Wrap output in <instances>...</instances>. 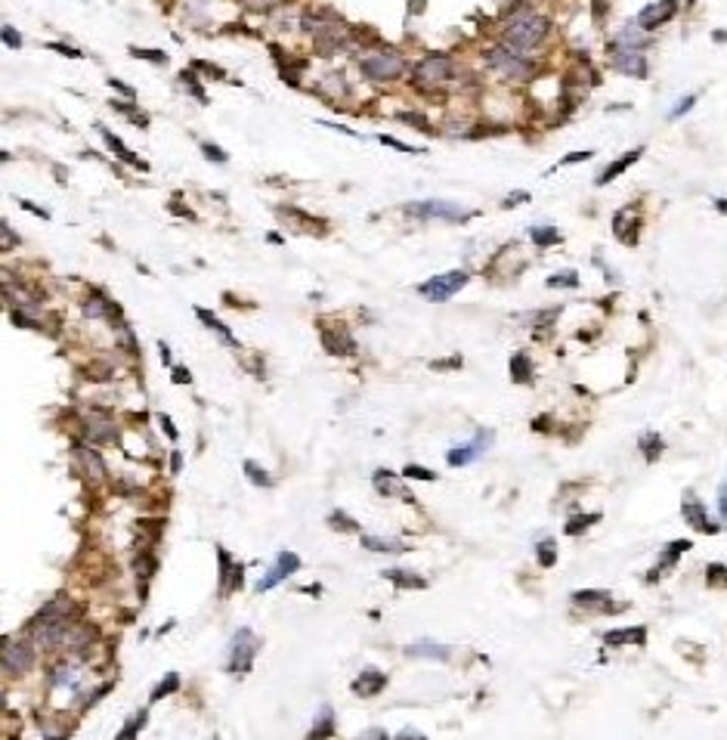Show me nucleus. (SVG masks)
Here are the masks:
<instances>
[{
    "label": "nucleus",
    "instance_id": "61",
    "mask_svg": "<svg viewBox=\"0 0 727 740\" xmlns=\"http://www.w3.org/2000/svg\"><path fill=\"white\" fill-rule=\"evenodd\" d=\"M179 465H183V458H179V453H174L170 456V468H174V474L179 471Z\"/></svg>",
    "mask_w": 727,
    "mask_h": 740
},
{
    "label": "nucleus",
    "instance_id": "47",
    "mask_svg": "<svg viewBox=\"0 0 727 740\" xmlns=\"http://www.w3.org/2000/svg\"><path fill=\"white\" fill-rule=\"evenodd\" d=\"M4 44L10 46V50H19V46H22V37H19V31H15L13 25H4Z\"/></svg>",
    "mask_w": 727,
    "mask_h": 740
},
{
    "label": "nucleus",
    "instance_id": "8",
    "mask_svg": "<svg viewBox=\"0 0 727 740\" xmlns=\"http://www.w3.org/2000/svg\"><path fill=\"white\" fill-rule=\"evenodd\" d=\"M678 10H681V0H656V4H647L644 10L638 13L635 22L644 31H656L659 25H666V22L675 19Z\"/></svg>",
    "mask_w": 727,
    "mask_h": 740
},
{
    "label": "nucleus",
    "instance_id": "53",
    "mask_svg": "<svg viewBox=\"0 0 727 740\" xmlns=\"http://www.w3.org/2000/svg\"><path fill=\"white\" fill-rule=\"evenodd\" d=\"M400 121H405V124H415V130H424V127H427V121L421 118V115H412V112H403V115H400Z\"/></svg>",
    "mask_w": 727,
    "mask_h": 740
},
{
    "label": "nucleus",
    "instance_id": "1",
    "mask_svg": "<svg viewBox=\"0 0 727 740\" xmlns=\"http://www.w3.org/2000/svg\"><path fill=\"white\" fill-rule=\"evenodd\" d=\"M548 31H551V22L545 19V15L523 13L505 28L502 41H505L507 50L520 53V56H529V50H536V46L548 37Z\"/></svg>",
    "mask_w": 727,
    "mask_h": 740
},
{
    "label": "nucleus",
    "instance_id": "63",
    "mask_svg": "<svg viewBox=\"0 0 727 740\" xmlns=\"http://www.w3.org/2000/svg\"><path fill=\"white\" fill-rule=\"evenodd\" d=\"M693 4H697V0H687V4H684V6H693Z\"/></svg>",
    "mask_w": 727,
    "mask_h": 740
},
{
    "label": "nucleus",
    "instance_id": "13",
    "mask_svg": "<svg viewBox=\"0 0 727 740\" xmlns=\"http://www.w3.org/2000/svg\"><path fill=\"white\" fill-rule=\"evenodd\" d=\"M34 644V641H31ZM31 644L28 641H13V644H6V651H4V669L10 675H25L31 663H34V651H31Z\"/></svg>",
    "mask_w": 727,
    "mask_h": 740
},
{
    "label": "nucleus",
    "instance_id": "44",
    "mask_svg": "<svg viewBox=\"0 0 727 740\" xmlns=\"http://www.w3.org/2000/svg\"><path fill=\"white\" fill-rule=\"evenodd\" d=\"M693 106H697V96H693V93H690V96H684L681 103H678L675 108H671V112H669V118H681V115H687Z\"/></svg>",
    "mask_w": 727,
    "mask_h": 740
},
{
    "label": "nucleus",
    "instance_id": "33",
    "mask_svg": "<svg viewBox=\"0 0 727 740\" xmlns=\"http://www.w3.org/2000/svg\"><path fill=\"white\" fill-rule=\"evenodd\" d=\"M195 313H198V319L201 322H208V329H214L217 334H223L226 341H229V344H236V341H232V334H229V329H226V325L220 322V319H217L214 313H210V310H205V307H195Z\"/></svg>",
    "mask_w": 727,
    "mask_h": 740
},
{
    "label": "nucleus",
    "instance_id": "28",
    "mask_svg": "<svg viewBox=\"0 0 727 740\" xmlns=\"http://www.w3.org/2000/svg\"><path fill=\"white\" fill-rule=\"evenodd\" d=\"M87 434L96 443H115V440H118V427H115L112 422H90Z\"/></svg>",
    "mask_w": 727,
    "mask_h": 740
},
{
    "label": "nucleus",
    "instance_id": "14",
    "mask_svg": "<svg viewBox=\"0 0 727 740\" xmlns=\"http://www.w3.org/2000/svg\"><path fill=\"white\" fill-rule=\"evenodd\" d=\"M75 456H77V462L84 465L87 477H93V480L106 477V462H103V456H99L93 446H87V443H75Z\"/></svg>",
    "mask_w": 727,
    "mask_h": 740
},
{
    "label": "nucleus",
    "instance_id": "59",
    "mask_svg": "<svg viewBox=\"0 0 727 740\" xmlns=\"http://www.w3.org/2000/svg\"><path fill=\"white\" fill-rule=\"evenodd\" d=\"M718 508H721V518H724V524H727V487L721 489V496H718Z\"/></svg>",
    "mask_w": 727,
    "mask_h": 740
},
{
    "label": "nucleus",
    "instance_id": "43",
    "mask_svg": "<svg viewBox=\"0 0 727 740\" xmlns=\"http://www.w3.org/2000/svg\"><path fill=\"white\" fill-rule=\"evenodd\" d=\"M405 477H412V480H436V474L431 468H421V465H405Z\"/></svg>",
    "mask_w": 727,
    "mask_h": 740
},
{
    "label": "nucleus",
    "instance_id": "17",
    "mask_svg": "<svg viewBox=\"0 0 727 740\" xmlns=\"http://www.w3.org/2000/svg\"><path fill=\"white\" fill-rule=\"evenodd\" d=\"M322 344H325L328 353H353V338H350L343 329H325Z\"/></svg>",
    "mask_w": 727,
    "mask_h": 740
},
{
    "label": "nucleus",
    "instance_id": "22",
    "mask_svg": "<svg viewBox=\"0 0 727 740\" xmlns=\"http://www.w3.org/2000/svg\"><path fill=\"white\" fill-rule=\"evenodd\" d=\"M99 134H103V139H106V143H108V149H112V152H115V158H121V161H127V165H134V168H146V161H139V158H137V155H134V152H130V149H127V146H124V143H121V139H118V137H115V134H108V130H103V127H99Z\"/></svg>",
    "mask_w": 727,
    "mask_h": 740
},
{
    "label": "nucleus",
    "instance_id": "40",
    "mask_svg": "<svg viewBox=\"0 0 727 740\" xmlns=\"http://www.w3.org/2000/svg\"><path fill=\"white\" fill-rule=\"evenodd\" d=\"M591 524H598V514H576V518H569V524H567V533L573 536V533H585Z\"/></svg>",
    "mask_w": 727,
    "mask_h": 740
},
{
    "label": "nucleus",
    "instance_id": "10",
    "mask_svg": "<svg viewBox=\"0 0 727 740\" xmlns=\"http://www.w3.org/2000/svg\"><path fill=\"white\" fill-rule=\"evenodd\" d=\"M492 443V431H476V437L474 440H467V443H461V446L455 449H449V456H445V462L452 465V468H461V465H471L474 458H480L483 453H486V446Z\"/></svg>",
    "mask_w": 727,
    "mask_h": 740
},
{
    "label": "nucleus",
    "instance_id": "16",
    "mask_svg": "<svg viewBox=\"0 0 727 740\" xmlns=\"http://www.w3.org/2000/svg\"><path fill=\"white\" fill-rule=\"evenodd\" d=\"M640 152H644V149H640V146H638V149L625 152L622 158H616L613 165H607V168H604V174L598 177V186H607V183H613L619 174H625V170H628V168H631V165H635V161L640 158Z\"/></svg>",
    "mask_w": 727,
    "mask_h": 740
},
{
    "label": "nucleus",
    "instance_id": "34",
    "mask_svg": "<svg viewBox=\"0 0 727 740\" xmlns=\"http://www.w3.org/2000/svg\"><path fill=\"white\" fill-rule=\"evenodd\" d=\"M245 474H248V480H251V484H257V487H263V489H270L272 484H276V480L270 477L267 471L260 468V465L257 462H245Z\"/></svg>",
    "mask_w": 727,
    "mask_h": 740
},
{
    "label": "nucleus",
    "instance_id": "37",
    "mask_svg": "<svg viewBox=\"0 0 727 740\" xmlns=\"http://www.w3.org/2000/svg\"><path fill=\"white\" fill-rule=\"evenodd\" d=\"M607 598H609V591H604V589H598V591L582 589V591H576V595H573V601L576 604H604Z\"/></svg>",
    "mask_w": 727,
    "mask_h": 740
},
{
    "label": "nucleus",
    "instance_id": "11",
    "mask_svg": "<svg viewBox=\"0 0 727 740\" xmlns=\"http://www.w3.org/2000/svg\"><path fill=\"white\" fill-rule=\"evenodd\" d=\"M294 570H301V558H297L294 551H279V558H276V564L270 567V573L263 576L260 582H257V591H270L272 586L285 582Z\"/></svg>",
    "mask_w": 727,
    "mask_h": 740
},
{
    "label": "nucleus",
    "instance_id": "36",
    "mask_svg": "<svg viewBox=\"0 0 727 740\" xmlns=\"http://www.w3.org/2000/svg\"><path fill=\"white\" fill-rule=\"evenodd\" d=\"M529 236H533V242L538 245V248H545V245H557L560 242V232L557 230H545V227H533V232H529Z\"/></svg>",
    "mask_w": 727,
    "mask_h": 740
},
{
    "label": "nucleus",
    "instance_id": "4",
    "mask_svg": "<svg viewBox=\"0 0 727 740\" xmlns=\"http://www.w3.org/2000/svg\"><path fill=\"white\" fill-rule=\"evenodd\" d=\"M254 653H257V635L251 629H236L229 641V657H226V669L232 675H248L254 666Z\"/></svg>",
    "mask_w": 727,
    "mask_h": 740
},
{
    "label": "nucleus",
    "instance_id": "31",
    "mask_svg": "<svg viewBox=\"0 0 727 740\" xmlns=\"http://www.w3.org/2000/svg\"><path fill=\"white\" fill-rule=\"evenodd\" d=\"M511 378L517 381H533V363H529V356H523V353H517L511 360Z\"/></svg>",
    "mask_w": 727,
    "mask_h": 740
},
{
    "label": "nucleus",
    "instance_id": "56",
    "mask_svg": "<svg viewBox=\"0 0 727 740\" xmlns=\"http://www.w3.org/2000/svg\"><path fill=\"white\" fill-rule=\"evenodd\" d=\"M4 242H6V248H15V245H19V236H15V232L10 230V223H4Z\"/></svg>",
    "mask_w": 727,
    "mask_h": 740
},
{
    "label": "nucleus",
    "instance_id": "51",
    "mask_svg": "<svg viewBox=\"0 0 727 740\" xmlns=\"http://www.w3.org/2000/svg\"><path fill=\"white\" fill-rule=\"evenodd\" d=\"M179 77H183V84H186V87H189V90L195 93V99H201V103H205V99H208V96H205V90H201V87H198V84H195V81H192V75H189V72H186V75H179Z\"/></svg>",
    "mask_w": 727,
    "mask_h": 740
},
{
    "label": "nucleus",
    "instance_id": "58",
    "mask_svg": "<svg viewBox=\"0 0 727 740\" xmlns=\"http://www.w3.org/2000/svg\"><path fill=\"white\" fill-rule=\"evenodd\" d=\"M585 158H591V152H576V155H567L560 165H573V161H585Z\"/></svg>",
    "mask_w": 727,
    "mask_h": 740
},
{
    "label": "nucleus",
    "instance_id": "7",
    "mask_svg": "<svg viewBox=\"0 0 727 740\" xmlns=\"http://www.w3.org/2000/svg\"><path fill=\"white\" fill-rule=\"evenodd\" d=\"M359 68H362V75L369 77V81H396V77L403 75V59L393 56V53H372L369 59L359 62Z\"/></svg>",
    "mask_w": 727,
    "mask_h": 740
},
{
    "label": "nucleus",
    "instance_id": "29",
    "mask_svg": "<svg viewBox=\"0 0 727 740\" xmlns=\"http://www.w3.org/2000/svg\"><path fill=\"white\" fill-rule=\"evenodd\" d=\"M331 719H334L331 706H325V710H319V715H316V725H312L310 737H331V734H334V725H331Z\"/></svg>",
    "mask_w": 727,
    "mask_h": 740
},
{
    "label": "nucleus",
    "instance_id": "39",
    "mask_svg": "<svg viewBox=\"0 0 727 740\" xmlns=\"http://www.w3.org/2000/svg\"><path fill=\"white\" fill-rule=\"evenodd\" d=\"M576 285H579V272L576 270H564L548 279V288H576Z\"/></svg>",
    "mask_w": 727,
    "mask_h": 740
},
{
    "label": "nucleus",
    "instance_id": "3",
    "mask_svg": "<svg viewBox=\"0 0 727 740\" xmlns=\"http://www.w3.org/2000/svg\"><path fill=\"white\" fill-rule=\"evenodd\" d=\"M486 62L502 77H511V81H529V77H536V68H538L529 56H520V53L507 50V46L486 50Z\"/></svg>",
    "mask_w": 727,
    "mask_h": 740
},
{
    "label": "nucleus",
    "instance_id": "12",
    "mask_svg": "<svg viewBox=\"0 0 727 740\" xmlns=\"http://www.w3.org/2000/svg\"><path fill=\"white\" fill-rule=\"evenodd\" d=\"M613 62H616V68H619L622 75H628V77H647L650 75V65H647V56L640 50H635V46H616L613 50Z\"/></svg>",
    "mask_w": 727,
    "mask_h": 740
},
{
    "label": "nucleus",
    "instance_id": "45",
    "mask_svg": "<svg viewBox=\"0 0 727 740\" xmlns=\"http://www.w3.org/2000/svg\"><path fill=\"white\" fill-rule=\"evenodd\" d=\"M201 152H205V158L217 161V165H223V161H226V152L220 149V146H214V143H201Z\"/></svg>",
    "mask_w": 727,
    "mask_h": 740
},
{
    "label": "nucleus",
    "instance_id": "19",
    "mask_svg": "<svg viewBox=\"0 0 727 740\" xmlns=\"http://www.w3.org/2000/svg\"><path fill=\"white\" fill-rule=\"evenodd\" d=\"M362 545L369 551H387V555H400V551H409V545L403 539H390V536H362Z\"/></svg>",
    "mask_w": 727,
    "mask_h": 740
},
{
    "label": "nucleus",
    "instance_id": "25",
    "mask_svg": "<svg viewBox=\"0 0 727 740\" xmlns=\"http://www.w3.org/2000/svg\"><path fill=\"white\" fill-rule=\"evenodd\" d=\"M638 227L640 223L638 220H628V211L625 214H616V239H622L625 245H635L638 242Z\"/></svg>",
    "mask_w": 727,
    "mask_h": 740
},
{
    "label": "nucleus",
    "instance_id": "6",
    "mask_svg": "<svg viewBox=\"0 0 727 740\" xmlns=\"http://www.w3.org/2000/svg\"><path fill=\"white\" fill-rule=\"evenodd\" d=\"M65 635H68V620L62 617H41L31 622V641L41 651H53V648H65Z\"/></svg>",
    "mask_w": 727,
    "mask_h": 740
},
{
    "label": "nucleus",
    "instance_id": "42",
    "mask_svg": "<svg viewBox=\"0 0 727 740\" xmlns=\"http://www.w3.org/2000/svg\"><path fill=\"white\" fill-rule=\"evenodd\" d=\"M554 560H557V551H554V539L538 542V564H542V567H551Z\"/></svg>",
    "mask_w": 727,
    "mask_h": 740
},
{
    "label": "nucleus",
    "instance_id": "21",
    "mask_svg": "<svg viewBox=\"0 0 727 740\" xmlns=\"http://www.w3.org/2000/svg\"><path fill=\"white\" fill-rule=\"evenodd\" d=\"M374 487L384 496H403L405 502H412V493H405L400 487V480H396V474H390V471H374Z\"/></svg>",
    "mask_w": 727,
    "mask_h": 740
},
{
    "label": "nucleus",
    "instance_id": "49",
    "mask_svg": "<svg viewBox=\"0 0 727 740\" xmlns=\"http://www.w3.org/2000/svg\"><path fill=\"white\" fill-rule=\"evenodd\" d=\"M331 520H334V527H338V529H356V527H359L356 520H353V518H347L343 511H334V514H331Z\"/></svg>",
    "mask_w": 727,
    "mask_h": 740
},
{
    "label": "nucleus",
    "instance_id": "60",
    "mask_svg": "<svg viewBox=\"0 0 727 740\" xmlns=\"http://www.w3.org/2000/svg\"><path fill=\"white\" fill-rule=\"evenodd\" d=\"M245 6H254V10H270V6H272V0H248Z\"/></svg>",
    "mask_w": 727,
    "mask_h": 740
},
{
    "label": "nucleus",
    "instance_id": "57",
    "mask_svg": "<svg viewBox=\"0 0 727 740\" xmlns=\"http://www.w3.org/2000/svg\"><path fill=\"white\" fill-rule=\"evenodd\" d=\"M158 422H161V427H164V434H167L170 440H177V427L170 425V418H167V415H158Z\"/></svg>",
    "mask_w": 727,
    "mask_h": 740
},
{
    "label": "nucleus",
    "instance_id": "32",
    "mask_svg": "<svg viewBox=\"0 0 727 740\" xmlns=\"http://www.w3.org/2000/svg\"><path fill=\"white\" fill-rule=\"evenodd\" d=\"M640 449H644V456H647V462H653V458H659L662 456V449H666V443H662L659 434H644L640 437Z\"/></svg>",
    "mask_w": 727,
    "mask_h": 740
},
{
    "label": "nucleus",
    "instance_id": "30",
    "mask_svg": "<svg viewBox=\"0 0 727 740\" xmlns=\"http://www.w3.org/2000/svg\"><path fill=\"white\" fill-rule=\"evenodd\" d=\"M619 44H622V46H635V50H638V46L647 44V31L635 22V25H628V28L619 31Z\"/></svg>",
    "mask_w": 727,
    "mask_h": 740
},
{
    "label": "nucleus",
    "instance_id": "52",
    "mask_svg": "<svg viewBox=\"0 0 727 740\" xmlns=\"http://www.w3.org/2000/svg\"><path fill=\"white\" fill-rule=\"evenodd\" d=\"M108 84H112V87L118 90V93H124V96H127V99H137L134 87H127V84H124V81H118V77H108Z\"/></svg>",
    "mask_w": 727,
    "mask_h": 740
},
{
    "label": "nucleus",
    "instance_id": "35",
    "mask_svg": "<svg viewBox=\"0 0 727 740\" xmlns=\"http://www.w3.org/2000/svg\"><path fill=\"white\" fill-rule=\"evenodd\" d=\"M177 688H179V675H177V672H167V675H164V679L158 682V688L152 691V703H155V700H164L167 694H174Z\"/></svg>",
    "mask_w": 727,
    "mask_h": 740
},
{
    "label": "nucleus",
    "instance_id": "54",
    "mask_svg": "<svg viewBox=\"0 0 727 740\" xmlns=\"http://www.w3.org/2000/svg\"><path fill=\"white\" fill-rule=\"evenodd\" d=\"M174 381H177V384H192L189 369H186V365H174Z\"/></svg>",
    "mask_w": 727,
    "mask_h": 740
},
{
    "label": "nucleus",
    "instance_id": "2",
    "mask_svg": "<svg viewBox=\"0 0 727 740\" xmlns=\"http://www.w3.org/2000/svg\"><path fill=\"white\" fill-rule=\"evenodd\" d=\"M409 217H421V220H449V223H464L471 220L474 211L471 208H461L458 201H445V199H431V201H409L403 208Z\"/></svg>",
    "mask_w": 727,
    "mask_h": 740
},
{
    "label": "nucleus",
    "instance_id": "26",
    "mask_svg": "<svg viewBox=\"0 0 727 740\" xmlns=\"http://www.w3.org/2000/svg\"><path fill=\"white\" fill-rule=\"evenodd\" d=\"M384 576L390 582H396L400 589H424L427 586L424 576H415L412 570H384Z\"/></svg>",
    "mask_w": 727,
    "mask_h": 740
},
{
    "label": "nucleus",
    "instance_id": "20",
    "mask_svg": "<svg viewBox=\"0 0 727 740\" xmlns=\"http://www.w3.org/2000/svg\"><path fill=\"white\" fill-rule=\"evenodd\" d=\"M684 518L690 520V527L702 529V533H718V527H715V524H709L706 508H702L700 502H693V498H687V502H684Z\"/></svg>",
    "mask_w": 727,
    "mask_h": 740
},
{
    "label": "nucleus",
    "instance_id": "5",
    "mask_svg": "<svg viewBox=\"0 0 727 740\" xmlns=\"http://www.w3.org/2000/svg\"><path fill=\"white\" fill-rule=\"evenodd\" d=\"M467 279H471V276H467L464 270L440 272V276H434V279H427V282H421V285H418V294H421V298H427V301H434V303H443V301L455 298L461 288L467 285Z\"/></svg>",
    "mask_w": 727,
    "mask_h": 740
},
{
    "label": "nucleus",
    "instance_id": "18",
    "mask_svg": "<svg viewBox=\"0 0 727 740\" xmlns=\"http://www.w3.org/2000/svg\"><path fill=\"white\" fill-rule=\"evenodd\" d=\"M84 316H90V319H118L121 310L115 307L108 298H90L87 303H84Z\"/></svg>",
    "mask_w": 727,
    "mask_h": 740
},
{
    "label": "nucleus",
    "instance_id": "46",
    "mask_svg": "<svg viewBox=\"0 0 727 740\" xmlns=\"http://www.w3.org/2000/svg\"><path fill=\"white\" fill-rule=\"evenodd\" d=\"M381 143L390 146V149H400V152H409V155H418L421 149H415V146H409V143H400L396 137H381Z\"/></svg>",
    "mask_w": 727,
    "mask_h": 740
},
{
    "label": "nucleus",
    "instance_id": "62",
    "mask_svg": "<svg viewBox=\"0 0 727 740\" xmlns=\"http://www.w3.org/2000/svg\"><path fill=\"white\" fill-rule=\"evenodd\" d=\"M715 208H718L721 214H727V199H718V201H715Z\"/></svg>",
    "mask_w": 727,
    "mask_h": 740
},
{
    "label": "nucleus",
    "instance_id": "27",
    "mask_svg": "<svg viewBox=\"0 0 727 740\" xmlns=\"http://www.w3.org/2000/svg\"><path fill=\"white\" fill-rule=\"evenodd\" d=\"M409 657H434V660H449V648H443V644H434V641H424V644H412V648H405Z\"/></svg>",
    "mask_w": 727,
    "mask_h": 740
},
{
    "label": "nucleus",
    "instance_id": "38",
    "mask_svg": "<svg viewBox=\"0 0 727 740\" xmlns=\"http://www.w3.org/2000/svg\"><path fill=\"white\" fill-rule=\"evenodd\" d=\"M50 682H53V688H65V684H77V669H72V666H59L56 672L50 675Z\"/></svg>",
    "mask_w": 727,
    "mask_h": 740
},
{
    "label": "nucleus",
    "instance_id": "15",
    "mask_svg": "<svg viewBox=\"0 0 727 740\" xmlns=\"http://www.w3.org/2000/svg\"><path fill=\"white\" fill-rule=\"evenodd\" d=\"M384 684H387L384 672H378V669H362V672H359V679L353 682V694H356V697H374L381 688H384Z\"/></svg>",
    "mask_w": 727,
    "mask_h": 740
},
{
    "label": "nucleus",
    "instance_id": "41",
    "mask_svg": "<svg viewBox=\"0 0 727 740\" xmlns=\"http://www.w3.org/2000/svg\"><path fill=\"white\" fill-rule=\"evenodd\" d=\"M143 725H146V710H143V713H137L134 719H130V725H124V728H121V734H118V737H121V740L137 737L139 731H143Z\"/></svg>",
    "mask_w": 727,
    "mask_h": 740
},
{
    "label": "nucleus",
    "instance_id": "24",
    "mask_svg": "<svg viewBox=\"0 0 727 740\" xmlns=\"http://www.w3.org/2000/svg\"><path fill=\"white\" fill-rule=\"evenodd\" d=\"M75 613V604H72V598H65V595H56L53 601H46L41 607V617H62V620H68Z\"/></svg>",
    "mask_w": 727,
    "mask_h": 740
},
{
    "label": "nucleus",
    "instance_id": "55",
    "mask_svg": "<svg viewBox=\"0 0 727 740\" xmlns=\"http://www.w3.org/2000/svg\"><path fill=\"white\" fill-rule=\"evenodd\" d=\"M520 201H529V192H511L505 201V208H514V205H520Z\"/></svg>",
    "mask_w": 727,
    "mask_h": 740
},
{
    "label": "nucleus",
    "instance_id": "9",
    "mask_svg": "<svg viewBox=\"0 0 727 740\" xmlns=\"http://www.w3.org/2000/svg\"><path fill=\"white\" fill-rule=\"evenodd\" d=\"M415 77L421 84H443L452 77V59L443 53H431L415 65Z\"/></svg>",
    "mask_w": 727,
    "mask_h": 740
},
{
    "label": "nucleus",
    "instance_id": "50",
    "mask_svg": "<svg viewBox=\"0 0 727 740\" xmlns=\"http://www.w3.org/2000/svg\"><path fill=\"white\" fill-rule=\"evenodd\" d=\"M134 56H139V59H152V62H158V65H164V62H167V56H164V53H158V50H134Z\"/></svg>",
    "mask_w": 727,
    "mask_h": 740
},
{
    "label": "nucleus",
    "instance_id": "48",
    "mask_svg": "<svg viewBox=\"0 0 727 740\" xmlns=\"http://www.w3.org/2000/svg\"><path fill=\"white\" fill-rule=\"evenodd\" d=\"M46 46H50L53 53H62V56H68V59H81V56H84L81 50H75V46H65V44H53V41H50Z\"/></svg>",
    "mask_w": 727,
    "mask_h": 740
},
{
    "label": "nucleus",
    "instance_id": "23",
    "mask_svg": "<svg viewBox=\"0 0 727 740\" xmlns=\"http://www.w3.org/2000/svg\"><path fill=\"white\" fill-rule=\"evenodd\" d=\"M604 641L607 644H644L647 641V629L635 626V629H619V632H607Z\"/></svg>",
    "mask_w": 727,
    "mask_h": 740
}]
</instances>
